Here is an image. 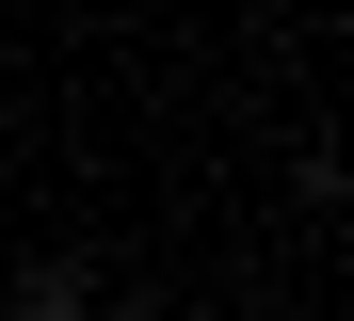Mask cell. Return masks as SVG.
Masks as SVG:
<instances>
[{"label":"cell","instance_id":"6da1fadb","mask_svg":"<svg viewBox=\"0 0 354 321\" xmlns=\"http://www.w3.org/2000/svg\"><path fill=\"white\" fill-rule=\"evenodd\" d=\"M0 305H17V321H97V257H17Z\"/></svg>","mask_w":354,"mask_h":321},{"label":"cell","instance_id":"7a4b0ae2","mask_svg":"<svg viewBox=\"0 0 354 321\" xmlns=\"http://www.w3.org/2000/svg\"><path fill=\"white\" fill-rule=\"evenodd\" d=\"M129 321H194V305H129Z\"/></svg>","mask_w":354,"mask_h":321}]
</instances>
